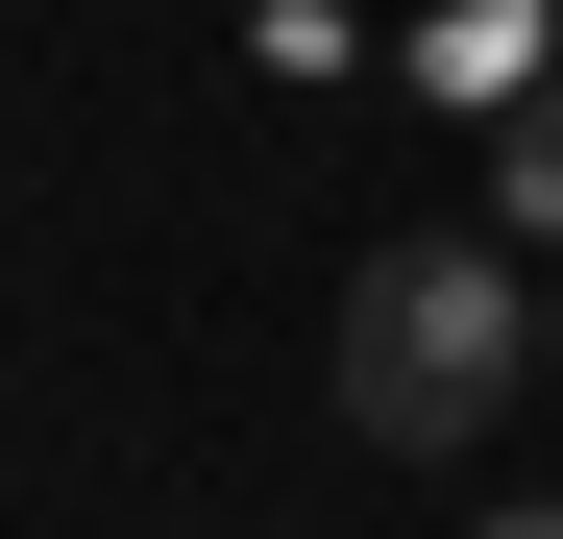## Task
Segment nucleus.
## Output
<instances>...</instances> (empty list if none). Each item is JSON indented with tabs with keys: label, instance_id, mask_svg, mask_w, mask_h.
<instances>
[{
	"label": "nucleus",
	"instance_id": "f257e3e1",
	"mask_svg": "<svg viewBox=\"0 0 563 539\" xmlns=\"http://www.w3.org/2000/svg\"><path fill=\"white\" fill-rule=\"evenodd\" d=\"M515 369H539L515 245H367V295H343V441H393V466H465V441L515 417Z\"/></svg>",
	"mask_w": 563,
	"mask_h": 539
},
{
	"label": "nucleus",
	"instance_id": "f03ea898",
	"mask_svg": "<svg viewBox=\"0 0 563 539\" xmlns=\"http://www.w3.org/2000/svg\"><path fill=\"white\" fill-rule=\"evenodd\" d=\"M490 221H515V245H563V99H515V123H490Z\"/></svg>",
	"mask_w": 563,
	"mask_h": 539
},
{
	"label": "nucleus",
	"instance_id": "7ed1b4c3",
	"mask_svg": "<svg viewBox=\"0 0 563 539\" xmlns=\"http://www.w3.org/2000/svg\"><path fill=\"white\" fill-rule=\"evenodd\" d=\"M465 539H563V515H465Z\"/></svg>",
	"mask_w": 563,
	"mask_h": 539
},
{
	"label": "nucleus",
	"instance_id": "20e7f679",
	"mask_svg": "<svg viewBox=\"0 0 563 539\" xmlns=\"http://www.w3.org/2000/svg\"><path fill=\"white\" fill-rule=\"evenodd\" d=\"M539 369H563V295H539Z\"/></svg>",
	"mask_w": 563,
	"mask_h": 539
}]
</instances>
